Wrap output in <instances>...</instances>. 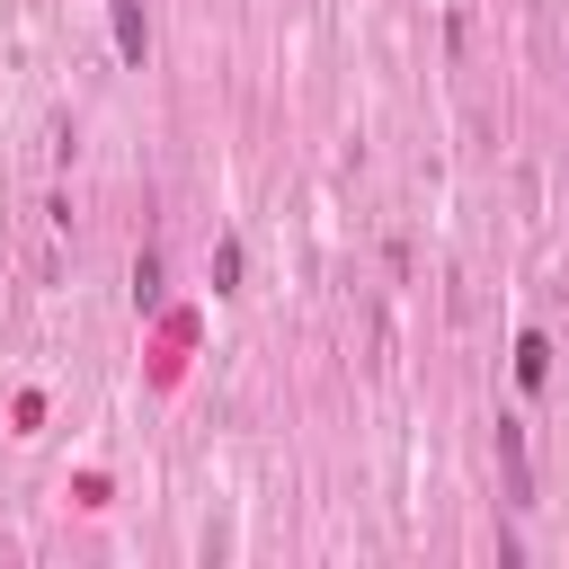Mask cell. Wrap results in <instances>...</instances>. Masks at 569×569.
<instances>
[{
  "mask_svg": "<svg viewBox=\"0 0 569 569\" xmlns=\"http://www.w3.org/2000/svg\"><path fill=\"white\" fill-rule=\"evenodd\" d=\"M498 462H507V498L525 507L533 498V462H525V427L516 418H498Z\"/></svg>",
  "mask_w": 569,
  "mask_h": 569,
  "instance_id": "6da1fadb",
  "label": "cell"
},
{
  "mask_svg": "<svg viewBox=\"0 0 569 569\" xmlns=\"http://www.w3.org/2000/svg\"><path fill=\"white\" fill-rule=\"evenodd\" d=\"M213 293H240V240H213Z\"/></svg>",
  "mask_w": 569,
  "mask_h": 569,
  "instance_id": "277c9868",
  "label": "cell"
},
{
  "mask_svg": "<svg viewBox=\"0 0 569 569\" xmlns=\"http://www.w3.org/2000/svg\"><path fill=\"white\" fill-rule=\"evenodd\" d=\"M107 18H116V53L142 71V53H151V27H142V0H107Z\"/></svg>",
  "mask_w": 569,
  "mask_h": 569,
  "instance_id": "7a4b0ae2",
  "label": "cell"
},
{
  "mask_svg": "<svg viewBox=\"0 0 569 569\" xmlns=\"http://www.w3.org/2000/svg\"><path fill=\"white\" fill-rule=\"evenodd\" d=\"M133 293H142V302H160V258H151V249L133 258Z\"/></svg>",
  "mask_w": 569,
  "mask_h": 569,
  "instance_id": "5b68a950",
  "label": "cell"
},
{
  "mask_svg": "<svg viewBox=\"0 0 569 569\" xmlns=\"http://www.w3.org/2000/svg\"><path fill=\"white\" fill-rule=\"evenodd\" d=\"M516 382H525V391H542V382H551V338H542V329H525V338H516Z\"/></svg>",
  "mask_w": 569,
  "mask_h": 569,
  "instance_id": "3957f363",
  "label": "cell"
}]
</instances>
